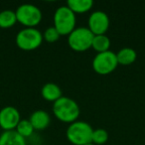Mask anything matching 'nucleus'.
<instances>
[{
  "instance_id": "6e6552de",
  "label": "nucleus",
  "mask_w": 145,
  "mask_h": 145,
  "mask_svg": "<svg viewBox=\"0 0 145 145\" xmlns=\"http://www.w3.org/2000/svg\"><path fill=\"white\" fill-rule=\"evenodd\" d=\"M109 17L105 12L97 10L93 12L88 20V28L91 30L93 35H103L105 34L109 28Z\"/></svg>"
},
{
  "instance_id": "20e7f679",
  "label": "nucleus",
  "mask_w": 145,
  "mask_h": 145,
  "mask_svg": "<svg viewBox=\"0 0 145 145\" xmlns=\"http://www.w3.org/2000/svg\"><path fill=\"white\" fill-rule=\"evenodd\" d=\"M17 22L20 23L25 28H36L42 21V11L36 5L25 3L15 11Z\"/></svg>"
},
{
  "instance_id": "a211bd4d",
  "label": "nucleus",
  "mask_w": 145,
  "mask_h": 145,
  "mask_svg": "<svg viewBox=\"0 0 145 145\" xmlns=\"http://www.w3.org/2000/svg\"><path fill=\"white\" fill-rule=\"evenodd\" d=\"M108 140V133L103 128L93 129V136H91V143L95 145H103Z\"/></svg>"
},
{
  "instance_id": "9b49d317",
  "label": "nucleus",
  "mask_w": 145,
  "mask_h": 145,
  "mask_svg": "<svg viewBox=\"0 0 145 145\" xmlns=\"http://www.w3.org/2000/svg\"><path fill=\"white\" fill-rule=\"evenodd\" d=\"M41 95L45 101L54 103L63 97V93L61 88L57 84L47 83L41 89Z\"/></svg>"
},
{
  "instance_id": "f8f14e48",
  "label": "nucleus",
  "mask_w": 145,
  "mask_h": 145,
  "mask_svg": "<svg viewBox=\"0 0 145 145\" xmlns=\"http://www.w3.org/2000/svg\"><path fill=\"white\" fill-rule=\"evenodd\" d=\"M0 145H26V139L16 132V130L3 131L0 135Z\"/></svg>"
},
{
  "instance_id": "f3484780",
  "label": "nucleus",
  "mask_w": 145,
  "mask_h": 145,
  "mask_svg": "<svg viewBox=\"0 0 145 145\" xmlns=\"http://www.w3.org/2000/svg\"><path fill=\"white\" fill-rule=\"evenodd\" d=\"M15 130L19 135H21L23 138L26 139L28 137H30L31 135H33L35 129L33 127V125L31 124L29 119H21Z\"/></svg>"
},
{
  "instance_id": "9d476101",
  "label": "nucleus",
  "mask_w": 145,
  "mask_h": 145,
  "mask_svg": "<svg viewBox=\"0 0 145 145\" xmlns=\"http://www.w3.org/2000/svg\"><path fill=\"white\" fill-rule=\"evenodd\" d=\"M35 130H45L51 123V116L44 109H37L29 117Z\"/></svg>"
},
{
  "instance_id": "4468645a",
  "label": "nucleus",
  "mask_w": 145,
  "mask_h": 145,
  "mask_svg": "<svg viewBox=\"0 0 145 145\" xmlns=\"http://www.w3.org/2000/svg\"><path fill=\"white\" fill-rule=\"evenodd\" d=\"M67 6L75 13V14H83L89 11L93 6V0H69Z\"/></svg>"
},
{
  "instance_id": "7ed1b4c3",
  "label": "nucleus",
  "mask_w": 145,
  "mask_h": 145,
  "mask_svg": "<svg viewBox=\"0 0 145 145\" xmlns=\"http://www.w3.org/2000/svg\"><path fill=\"white\" fill-rule=\"evenodd\" d=\"M93 128L86 121L77 120L67 128V139L72 145H86L91 143Z\"/></svg>"
},
{
  "instance_id": "f257e3e1",
  "label": "nucleus",
  "mask_w": 145,
  "mask_h": 145,
  "mask_svg": "<svg viewBox=\"0 0 145 145\" xmlns=\"http://www.w3.org/2000/svg\"><path fill=\"white\" fill-rule=\"evenodd\" d=\"M53 113L60 121L71 124L78 120L81 114V108L72 99L62 97L53 103Z\"/></svg>"
},
{
  "instance_id": "f03ea898",
  "label": "nucleus",
  "mask_w": 145,
  "mask_h": 145,
  "mask_svg": "<svg viewBox=\"0 0 145 145\" xmlns=\"http://www.w3.org/2000/svg\"><path fill=\"white\" fill-rule=\"evenodd\" d=\"M54 27L61 36H69L76 29L77 18L76 14L68 6H60L57 8L53 17Z\"/></svg>"
},
{
  "instance_id": "2eb2a0df",
  "label": "nucleus",
  "mask_w": 145,
  "mask_h": 145,
  "mask_svg": "<svg viewBox=\"0 0 145 145\" xmlns=\"http://www.w3.org/2000/svg\"><path fill=\"white\" fill-rule=\"evenodd\" d=\"M110 39L106 36L105 34L103 35H95L93 37V45H91V48L99 53H103V52H107L110 49Z\"/></svg>"
},
{
  "instance_id": "39448f33",
  "label": "nucleus",
  "mask_w": 145,
  "mask_h": 145,
  "mask_svg": "<svg viewBox=\"0 0 145 145\" xmlns=\"http://www.w3.org/2000/svg\"><path fill=\"white\" fill-rule=\"evenodd\" d=\"M16 45L23 51H34L42 45L43 34L37 28H24L16 35Z\"/></svg>"
},
{
  "instance_id": "ddd939ff",
  "label": "nucleus",
  "mask_w": 145,
  "mask_h": 145,
  "mask_svg": "<svg viewBox=\"0 0 145 145\" xmlns=\"http://www.w3.org/2000/svg\"><path fill=\"white\" fill-rule=\"evenodd\" d=\"M116 58L118 65L121 66H129L133 64L137 59V53L134 49L124 47L116 53Z\"/></svg>"
},
{
  "instance_id": "aec40b11",
  "label": "nucleus",
  "mask_w": 145,
  "mask_h": 145,
  "mask_svg": "<svg viewBox=\"0 0 145 145\" xmlns=\"http://www.w3.org/2000/svg\"><path fill=\"white\" fill-rule=\"evenodd\" d=\"M86 145H95L93 143H89V144H86Z\"/></svg>"
},
{
  "instance_id": "1a4fd4ad",
  "label": "nucleus",
  "mask_w": 145,
  "mask_h": 145,
  "mask_svg": "<svg viewBox=\"0 0 145 145\" xmlns=\"http://www.w3.org/2000/svg\"><path fill=\"white\" fill-rule=\"evenodd\" d=\"M20 120V112L16 107L8 105L0 109V127L4 131L15 130Z\"/></svg>"
},
{
  "instance_id": "0eeeda50",
  "label": "nucleus",
  "mask_w": 145,
  "mask_h": 145,
  "mask_svg": "<svg viewBox=\"0 0 145 145\" xmlns=\"http://www.w3.org/2000/svg\"><path fill=\"white\" fill-rule=\"evenodd\" d=\"M91 66H93V70L99 75H109L112 72H114V70L118 66L116 54L110 50L107 52L99 53L93 58Z\"/></svg>"
},
{
  "instance_id": "6ab92c4d",
  "label": "nucleus",
  "mask_w": 145,
  "mask_h": 145,
  "mask_svg": "<svg viewBox=\"0 0 145 145\" xmlns=\"http://www.w3.org/2000/svg\"><path fill=\"white\" fill-rule=\"evenodd\" d=\"M61 35L54 26L49 27L43 33V39L47 43H55L60 39Z\"/></svg>"
},
{
  "instance_id": "dca6fc26",
  "label": "nucleus",
  "mask_w": 145,
  "mask_h": 145,
  "mask_svg": "<svg viewBox=\"0 0 145 145\" xmlns=\"http://www.w3.org/2000/svg\"><path fill=\"white\" fill-rule=\"evenodd\" d=\"M17 23V17L15 11L3 10L0 12V28L9 29L15 26Z\"/></svg>"
},
{
  "instance_id": "423d86ee",
  "label": "nucleus",
  "mask_w": 145,
  "mask_h": 145,
  "mask_svg": "<svg viewBox=\"0 0 145 145\" xmlns=\"http://www.w3.org/2000/svg\"><path fill=\"white\" fill-rule=\"evenodd\" d=\"M95 35L88 27L76 28L68 36V44L75 52H86L91 48Z\"/></svg>"
}]
</instances>
